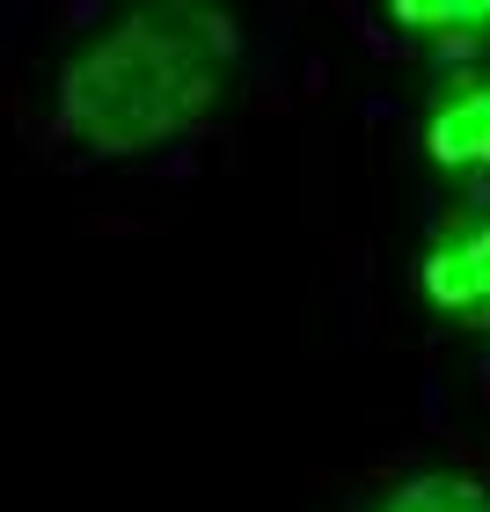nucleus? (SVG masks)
<instances>
[{
    "instance_id": "1",
    "label": "nucleus",
    "mask_w": 490,
    "mask_h": 512,
    "mask_svg": "<svg viewBox=\"0 0 490 512\" xmlns=\"http://www.w3.org/2000/svg\"><path fill=\"white\" fill-rule=\"evenodd\" d=\"M242 59L235 15L198 0H147L96 22L59 59V132L81 154L125 161L198 132Z\"/></svg>"
},
{
    "instance_id": "2",
    "label": "nucleus",
    "mask_w": 490,
    "mask_h": 512,
    "mask_svg": "<svg viewBox=\"0 0 490 512\" xmlns=\"http://www.w3.org/2000/svg\"><path fill=\"white\" fill-rule=\"evenodd\" d=\"M417 147L432 176L447 183H490V66H454L432 81L417 110Z\"/></svg>"
},
{
    "instance_id": "4",
    "label": "nucleus",
    "mask_w": 490,
    "mask_h": 512,
    "mask_svg": "<svg viewBox=\"0 0 490 512\" xmlns=\"http://www.w3.org/2000/svg\"><path fill=\"white\" fill-rule=\"evenodd\" d=\"M388 22L410 30L432 59H447V74L454 66H483V52H490V0H395Z\"/></svg>"
},
{
    "instance_id": "5",
    "label": "nucleus",
    "mask_w": 490,
    "mask_h": 512,
    "mask_svg": "<svg viewBox=\"0 0 490 512\" xmlns=\"http://www.w3.org/2000/svg\"><path fill=\"white\" fill-rule=\"evenodd\" d=\"M373 512H490V483L476 476H454V469H432V476H403L395 491L373 505Z\"/></svg>"
},
{
    "instance_id": "3",
    "label": "nucleus",
    "mask_w": 490,
    "mask_h": 512,
    "mask_svg": "<svg viewBox=\"0 0 490 512\" xmlns=\"http://www.w3.org/2000/svg\"><path fill=\"white\" fill-rule=\"evenodd\" d=\"M417 300L447 322H490V213H461L417 249Z\"/></svg>"
}]
</instances>
